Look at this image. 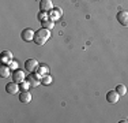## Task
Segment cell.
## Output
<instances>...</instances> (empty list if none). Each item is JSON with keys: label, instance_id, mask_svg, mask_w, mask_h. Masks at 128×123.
Returning <instances> with one entry per match:
<instances>
[{"label": "cell", "instance_id": "1", "mask_svg": "<svg viewBox=\"0 0 128 123\" xmlns=\"http://www.w3.org/2000/svg\"><path fill=\"white\" fill-rule=\"evenodd\" d=\"M50 30H48V29H44V27H41L40 30H37L36 32V34H34V42L37 45H44L45 42L49 40V37H50Z\"/></svg>", "mask_w": 128, "mask_h": 123}, {"label": "cell", "instance_id": "2", "mask_svg": "<svg viewBox=\"0 0 128 123\" xmlns=\"http://www.w3.org/2000/svg\"><path fill=\"white\" fill-rule=\"evenodd\" d=\"M26 81L30 84V86H32V88H36V86H38L40 84H41V75H40L38 73H37V74L30 73V75L26 77Z\"/></svg>", "mask_w": 128, "mask_h": 123}, {"label": "cell", "instance_id": "3", "mask_svg": "<svg viewBox=\"0 0 128 123\" xmlns=\"http://www.w3.org/2000/svg\"><path fill=\"white\" fill-rule=\"evenodd\" d=\"M34 34H36V32H33L30 27H27V29H23L22 30L20 37H22V40L25 42H30V41H34Z\"/></svg>", "mask_w": 128, "mask_h": 123}, {"label": "cell", "instance_id": "4", "mask_svg": "<svg viewBox=\"0 0 128 123\" xmlns=\"http://www.w3.org/2000/svg\"><path fill=\"white\" fill-rule=\"evenodd\" d=\"M116 18H117V22L120 23L121 26L128 27V11H118L117 15H116Z\"/></svg>", "mask_w": 128, "mask_h": 123}, {"label": "cell", "instance_id": "5", "mask_svg": "<svg viewBox=\"0 0 128 123\" xmlns=\"http://www.w3.org/2000/svg\"><path fill=\"white\" fill-rule=\"evenodd\" d=\"M38 62L36 60V59H27L25 62V69L27 70L29 73H34V71H37V69H38Z\"/></svg>", "mask_w": 128, "mask_h": 123}, {"label": "cell", "instance_id": "6", "mask_svg": "<svg viewBox=\"0 0 128 123\" xmlns=\"http://www.w3.org/2000/svg\"><path fill=\"white\" fill-rule=\"evenodd\" d=\"M118 100H120V94H118L116 90H109L108 93H106V101H108V103L116 104Z\"/></svg>", "mask_w": 128, "mask_h": 123}, {"label": "cell", "instance_id": "7", "mask_svg": "<svg viewBox=\"0 0 128 123\" xmlns=\"http://www.w3.org/2000/svg\"><path fill=\"white\" fill-rule=\"evenodd\" d=\"M12 79L14 82H16V84H20V82L26 81V77H25V73L22 71V70H15L14 74H12Z\"/></svg>", "mask_w": 128, "mask_h": 123}, {"label": "cell", "instance_id": "8", "mask_svg": "<svg viewBox=\"0 0 128 123\" xmlns=\"http://www.w3.org/2000/svg\"><path fill=\"white\" fill-rule=\"evenodd\" d=\"M19 90H20L19 85H18L16 82H14V81L10 82V84H7V86H6V92L10 93V94H16Z\"/></svg>", "mask_w": 128, "mask_h": 123}, {"label": "cell", "instance_id": "9", "mask_svg": "<svg viewBox=\"0 0 128 123\" xmlns=\"http://www.w3.org/2000/svg\"><path fill=\"white\" fill-rule=\"evenodd\" d=\"M40 10L48 12L50 10H53V4H52V0H41L40 2Z\"/></svg>", "mask_w": 128, "mask_h": 123}, {"label": "cell", "instance_id": "10", "mask_svg": "<svg viewBox=\"0 0 128 123\" xmlns=\"http://www.w3.org/2000/svg\"><path fill=\"white\" fill-rule=\"evenodd\" d=\"M0 60L3 62V64H8L12 60V53L10 51H3L2 55H0Z\"/></svg>", "mask_w": 128, "mask_h": 123}, {"label": "cell", "instance_id": "11", "mask_svg": "<svg viewBox=\"0 0 128 123\" xmlns=\"http://www.w3.org/2000/svg\"><path fill=\"white\" fill-rule=\"evenodd\" d=\"M19 101L20 103H23V104H27V103H30L32 101V94L29 93V92H20L19 93Z\"/></svg>", "mask_w": 128, "mask_h": 123}, {"label": "cell", "instance_id": "12", "mask_svg": "<svg viewBox=\"0 0 128 123\" xmlns=\"http://www.w3.org/2000/svg\"><path fill=\"white\" fill-rule=\"evenodd\" d=\"M10 73H11L10 66L3 64V66L0 67V77H2V78H7V77H10Z\"/></svg>", "mask_w": 128, "mask_h": 123}, {"label": "cell", "instance_id": "13", "mask_svg": "<svg viewBox=\"0 0 128 123\" xmlns=\"http://www.w3.org/2000/svg\"><path fill=\"white\" fill-rule=\"evenodd\" d=\"M42 27L48 30H52L54 27V22L52 19H46V21H42Z\"/></svg>", "mask_w": 128, "mask_h": 123}, {"label": "cell", "instance_id": "14", "mask_svg": "<svg viewBox=\"0 0 128 123\" xmlns=\"http://www.w3.org/2000/svg\"><path fill=\"white\" fill-rule=\"evenodd\" d=\"M60 15H62V10H60V8H54V10L50 12V19L52 21H56V19H59V18H60Z\"/></svg>", "mask_w": 128, "mask_h": 123}, {"label": "cell", "instance_id": "15", "mask_svg": "<svg viewBox=\"0 0 128 123\" xmlns=\"http://www.w3.org/2000/svg\"><path fill=\"white\" fill-rule=\"evenodd\" d=\"M49 84H52V77L49 74L41 75V85H49Z\"/></svg>", "mask_w": 128, "mask_h": 123}, {"label": "cell", "instance_id": "16", "mask_svg": "<svg viewBox=\"0 0 128 123\" xmlns=\"http://www.w3.org/2000/svg\"><path fill=\"white\" fill-rule=\"evenodd\" d=\"M114 90L117 92V93L120 94V96H126V94H127V88H126L124 85H117Z\"/></svg>", "mask_w": 128, "mask_h": 123}, {"label": "cell", "instance_id": "17", "mask_svg": "<svg viewBox=\"0 0 128 123\" xmlns=\"http://www.w3.org/2000/svg\"><path fill=\"white\" fill-rule=\"evenodd\" d=\"M37 73L40 74V75H45V74H48V73H49V67H48V66H45V64H42V66H38Z\"/></svg>", "mask_w": 128, "mask_h": 123}, {"label": "cell", "instance_id": "18", "mask_svg": "<svg viewBox=\"0 0 128 123\" xmlns=\"http://www.w3.org/2000/svg\"><path fill=\"white\" fill-rule=\"evenodd\" d=\"M19 88H20V90H22V92H26L27 89L30 88V84H29L27 81H23V82H20V86H19Z\"/></svg>", "mask_w": 128, "mask_h": 123}, {"label": "cell", "instance_id": "19", "mask_svg": "<svg viewBox=\"0 0 128 123\" xmlns=\"http://www.w3.org/2000/svg\"><path fill=\"white\" fill-rule=\"evenodd\" d=\"M38 19H42V21H46V12H40L38 14Z\"/></svg>", "mask_w": 128, "mask_h": 123}, {"label": "cell", "instance_id": "20", "mask_svg": "<svg viewBox=\"0 0 128 123\" xmlns=\"http://www.w3.org/2000/svg\"><path fill=\"white\" fill-rule=\"evenodd\" d=\"M10 69H14V70H16V63H15V62H12V63H11Z\"/></svg>", "mask_w": 128, "mask_h": 123}]
</instances>
